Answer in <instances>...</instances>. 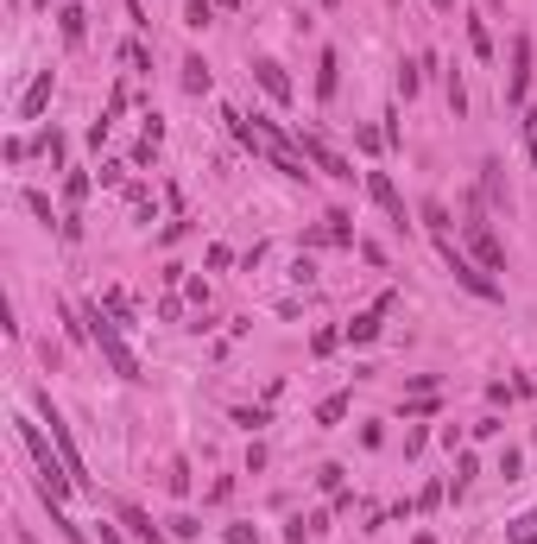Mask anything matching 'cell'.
<instances>
[{
    "label": "cell",
    "instance_id": "cell-12",
    "mask_svg": "<svg viewBox=\"0 0 537 544\" xmlns=\"http://www.w3.org/2000/svg\"><path fill=\"white\" fill-rule=\"evenodd\" d=\"M310 241H342V247H348V241H354V216H348V210H335V216H329V228H316Z\"/></svg>",
    "mask_w": 537,
    "mask_h": 544
},
{
    "label": "cell",
    "instance_id": "cell-19",
    "mask_svg": "<svg viewBox=\"0 0 537 544\" xmlns=\"http://www.w3.org/2000/svg\"><path fill=\"white\" fill-rule=\"evenodd\" d=\"M512 544H537V513H518L512 519Z\"/></svg>",
    "mask_w": 537,
    "mask_h": 544
},
{
    "label": "cell",
    "instance_id": "cell-6",
    "mask_svg": "<svg viewBox=\"0 0 537 544\" xmlns=\"http://www.w3.org/2000/svg\"><path fill=\"white\" fill-rule=\"evenodd\" d=\"M468 247H475V260H481L487 272H506V247L493 241V228H487V222H468Z\"/></svg>",
    "mask_w": 537,
    "mask_h": 544
},
{
    "label": "cell",
    "instance_id": "cell-9",
    "mask_svg": "<svg viewBox=\"0 0 537 544\" xmlns=\"http://www.w3.org/2000/svg\"><path fill=\"white\" fill-rule=\"evenodd\" d=\"M45 102H51V70H38V77H32V89L20 95V120H38V114H45Z\"/></svg>",
    "mask_w": 537,
    "mask_h": 544
},
{
    "label": "cell",
    "instance_id": "cell-21",
    "mask_svg": "<svg viewBox=\"0 0 537 544\" xmlns=\"http://www.w3.org/2000/svg\"><path fill=\"white\" fill-rule=\"evenodd\" d=\"M171 494H190V462H171Z\"/></svg>",
    "mask_w": 537,
    "mask_h": 544
},
{
    "label": "cell",
    "instance_id": "cell-5",
    "mask_svg": "<svg viewBox=\"0 0 537 544\" xmlns=\"http://www.w3.org/2000/svg\"><path fill=\"white\" fill-rule=\"evenodd\" d=\"M525 95H531V38L518 32V38H512V77H506V102L518 108Z\"/></svg>",
    "mask_w": 537,
    "mask_h": 544
},
{
    "label": "cell",
    "instance_id": "cell-25",
    "mask_svg": "<svg viewBox=\"0 0 537 544\" xmlns=\"http://www.w3.org/2000/svg\"><path fill=\"white\" fill-rule=\"evenodd\" d=\"M102 544H126V538H120V532H114V525H102Z\"/></svg>",
    "mask_w": 537,
    "mask_h": 544
},
{
    "label": "cell",
    "instance_id": "cell-18",
    "mask_svg": "<svg viewBox=\"0 0 537 544\" xmlns=\"http://www.w3.org/2000/svg\"><path fill=\"white\" fill-rule=\"evenodd\" d=\"M216 20V7H209V0H190V7H183V26H196V32H203Z\"/></svg>",
    "mask_w": 537,
    "mask_h": 544
},
{
    "label": "cell",
    "instance_id": "cell-2",
    "mask_svg": "<svg viewBox=\"0 0 537 544\" xmlns=\"http://www.w3.org/2000/svg\"><path fill=\"white\" fill-rule=\"evenodd\" d=\"M89 342L108 355V367H114L120 380H140V361H133V349L120 342V323H114V310H102V304L89 310Z\"/></svg>",
    "mask_w": 537,
    "mask_h": 544
},
{
    "label": "cell",
    "instance_id": "cell-1",
    "mask_svg": "<svg viewBox=\"0 0 537 544\" xmlns=\"http://www.w3.org/2000/svg\"><path fill=\"white\" fill-rule=\"evenodd\" d=\"M13 431H20V443H26L32 462H38V494H45V500H63V494L77 488V474H70V462H63V449H51L57 437H45L32 418H13Z\"/></svg>",
    "mask_w": 537,
    "mask_h": 544
},
{
    "label": "cell",
    "instance_id": "cell-15",
    "mask_svg": "<svg viewBox=\"0 0 537 544\" xmlns=\"http://www.w3.org/2000/svg\"><path fill=\"white\" fill-rule=\"evenodd\" d=\"M57 26H63V38H70V45H83V32H89V13H83V7H63V13H57Z\"/></svg>",
    "mask_w": 537,
    "mask_h": 544
},
{
    "label": "cell",
    "instance_id": "cell-8",
    "mask_svg": "<svg viewBox=\"0 0 537 544\" xmlns=\"http://www.w3.org/2000/svg\"><path fill=\"white\" fill-rule=\"evenodd\" d=\"M253 77H259V89L273 95V102H291V77H285V63H273V57H259V63H253Z\"/></svg>",
    "mask_w": 537,
    "mask_h": 544
},
{
    "label": "cell",
    "instance_id": "cell-16",
    "mask_svg": "<svg viewBox=\"0 0 537 544\" xmlns=\"http://www.w3.org/2000/svg\"><path fill=\"white\" fill-rule=\"evenodd\" d=\"M183 89H190V95H209V63H203V57L183 63Z\"/></svg>",
    "mask_w": 537,
    "mask_h": 544
},
{
    "label": "cell",
    "instance_id": "cell-4",
    "mask_svg": "<svg viewBox=\"0 0 537 544\" xmlns=\"http://www.w3.org/2000/svg\"><path fill=\"white\" fill-rule=\"evenodd\" d=\"M297 152H304V159H310V165H316L322 177H342V184L354 177V165H348L342 152H335V146L322 140V133H304V127H297Z\"/></svg>",
    "mask_w": 537,
    "mask_h": 544
},
{
    "label": "cell",
    "instance_id": "cell-17",
    "mask_svg": "<svg viewBox=\"0 0 537 544\" xmlns=\"http://www.w3.org/2000/svg\"><path fill=\"white\" fill-rule=\"evenodd\" d=\"M468 45H475V57H493V32L481 20H468Z\"/></svg>",
    "mask_w": 537,
    "mask_h": 544
},
{
    "label": "cell",
    "instance_id": "cell-3",
    "mask_svg": "<svg viewBox=\"0 0 537 544\" xmlns=\"http://www.w3.org/2000/svg\"><path fill=\"white\" fill-rule=\"evenodd\" d=\"M436 247H443L449 272H455V279H461L468 292H475V298H500V285L487 279V266H475V260H468V253H455V241H449V235H436Z\"/></svg>",
    "mask_w": 537,
    "mask_h": 544
},
{
    "label": "cell",
    "instance_id": "cell-13",
    "mask_svg": "<svg viewBox=\"0 0 537 544\" xmlns=\"http://www.w3.org/2000/svg\"><path fill=\"white\" fill-rule=\"evenodd\" d=\"M120 525H133V538H140V544H159V525H152L140 507H120Z\"/></svg>",
    "mask_w": 537,
    "mask_h": 544
},
{
    "label": "cell",
    "instance_id": "cell-24",
    "mask_svg": "<svg viewBox=\"0 0 537 544\" xmlns=\"http://www.w3.org/2000/svg\"><path fill=\"white\" fill-rule=\"evenodd\" d=\"M126 20H133V26H152V20H146V7H140V0H126Z\"/></svg>",
    "mask_w": 537,
    "mask_h": 544
},
{
    "label": "cell",
    "instance_id": "cell-23",
    "mask_svg": "<svg viewBox=\"0 0 537 544\" xmlns=\"http://www.w3.org/2000/svg\"><path fill=\"white\" fill-rule=\"evenodd\" d=\"M228 544H259V532L253 525H228Z\"/></svg>",
    "mask_w": 537,
    "mask_h": 544
},
{
    "label": "cell",
    "instance_id": "cell-11",
    "mask_svg": "<svg viewBox=\"0 0 537 544\" xmlns=\"http://www.w3.org/2000/svg\"><path fill=\"white\" fill-rule=\"evenodd\" d=\"M335 83H342V63H335V51H322V57H316V95L329 102V95H335Z\"/></svg>",
    "mask_w": 537,
    "mask_h": 544
},
{
    "label": "cell",
    "instance_id": "cell-14",
    "mask_svg": "<svg viewBox=\"0 0 537 544\" xmlns=\"http://www.w3.org/2000/svg\"><path fill=\"white\" fill-rule=\"evenodd\" d=\"M348 405H354V392H329V399L316 405V424H335V418H348Z\"/></svg>",
    "mask_w": 537,
    "mask_h": 544
},
{
    "label": "cell",
    "instance_id": "cell-10",
    "mask_svg": "<svg viewBox=\"0 0 537 544\" xmlns=\"http://www.w3.org/2000/svg\"><path fill=\"white\" fill-rule=\"evenodd\" d=\"M386 304L392 298H379V304H367L354 323H348V342H373V335H379V317H386Z\"/></svg>",
    "mask_w": 537,
    "mask_h": 544
},
{
    "label": "cell",
    "instance_id": "cell-22",
    "mask_svg": "<svg viewBox=\"0 0 537 544\" xmlns=\"http://www.w3.org/2000/svg\"><path fill=\"white\" fill-rule=\"evenodd\" d=\"M525 152H531V165H537V114H525Z\"/></svg>",
    "mask_w": 537,
    "mask_h": 544
},
{
    "label": "cell",
    "instance_id": "cell-26",
    "mask_svg": "<svg viewBox=\"0 0 537 544\" xmlns=\"http://www.w3.org/2000/svg\"><path fill=\"white\" fill-rule=\"evenodd\" d=\"M430 7H455V0H430Z\"/></svg>",
    "mask_w": 537,
    "mask_h": 544
},
{
    "label": "cell",
    "instance_id": "cell-7",
    "mask_svg": "<svg viewBox=\"0 0 537 544\" xmlns=\"http://www.w3.org/2000/svg\"><path fill=\"white\" fill-rule=\"evenodd\" d=\"M367 196L379 202V210H386V216H392L398 228H405V196H398V184H392L386 171H367Z\"/></svg>",
    "mask_w": 537,
    "mask_h": 544
},
{
    "label": "cell",
    "instance_id": "cell-20",
    "mask_svg": "<svg viewBox=\"0 0 537 544\" xmlns=\"http://www.w3.org/2000/svg\"><path fill=\"white\" fill-rule=\"evenodd\" d=\"M26 210H32L38 222H51V196H45V190H26Z\"/></svg>",
    "mask_w": 537,
    "mask_h": 544
}]
</instances>
